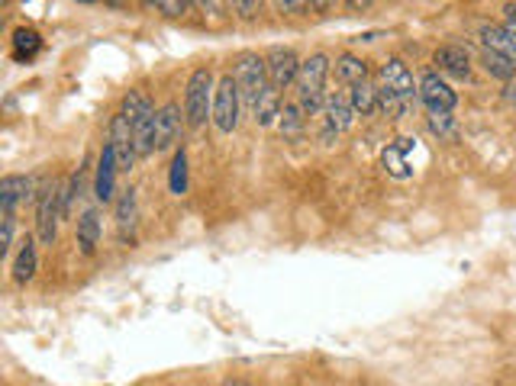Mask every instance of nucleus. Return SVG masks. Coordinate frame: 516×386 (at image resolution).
Segmentation results:
<instances>
[{"mask_svg":"<svg viewBox=\"0 0 516 386\" xmlns=\"http://www.w3.org/2000/svg\"><path fill=\"white\" fill-rule=\"evenodd\" d=\"M233 10H242V16H252L255 10H262V4H233Z\"/></svg>","mask_w":516,"mask_h":386,"instance_id":"31","label":"nucleus"},{"mask_svg":"<svg viewBox=\"0 0 516 386\" xmlns=\"http://www.w3.org/2000/svg\"><path fill=\"white\" fill-rule=\"evenodd\" d=\"M378 84L394 91L397 97H403L407 104H413V97H420V87L413 84L410 68H407L400 58H388V62L381 64V71H378Z\"/></svg>","mask_w":516,"mask_h":386,"instance_id":"9","label":"nucleus"},{"mask_svg":"<svg viewBox=\"0 0 516 386\" xmlns=\"http://www.w3.org/2000/svg\"><path fill=\"white\" fill-rule=\"evenodd\" d=\"M326 77H329V58L323 52L310 55L304 64H300V74H298V104L307 116H319L326 110Z\"/></svg>","mask_w":516,"mask_h":386,"instance_id":"1","label":"nucleus"},{"mask_svg":"<svg viewBox=\"0 0 516 386\" xmlns=\"http://www.w3.org/2000/svg\"><path fill=\"white\" fill-rule=\"evenodd\" d=\"M481 43H484V52H497V55H507L516 62V29L513 26L488 23V26H481Z\"/></svg>","mask_w":516,"mask_h":386,"instance_id":"15","label":"nucleus"},{"mask_svg":"<svg viewBox=\"0 0 516 386\" xmlns=\"http://www.w3.org/2000/svg\"><path fill=\"white\" fill-rule=\"evenodd\" d=\"M78 245L81 254H94L100 245V210H85L78 219Z\"/></svg>","mask_w":516,"mask_h":386,"instance_id":"17","label":"nucleus"},{"mask_svg":"<svg viewBox=\"0 0 516 386\" xmlns=\"http://www.w3.org/2000/svg\"><path fill=\"white\" fill-rule=\"evenodd\" d=\"M123 116H126L129 123H142L146 116H156V106H152V100H149V94H142V91H129L126 94V100H123Z\"/></svg>","mask_w":516,"mask_h":386,"instance_id":"21","label":"nucleus"},{"mask_svg":"<svg viewBox=\"0 0 516 386\" xmlns=\"http://www.w3.org/2000/svg\"><path fill=\"white\" fill-rule=\"evenodd\" d=\"M278 126H281L284 139H300V135H304V126H307V113L300 110V104H284Z\"/></svg>","mask_w":516,"mask_h":386,"instance_id":"23","label":"nucleus"},{"mask_svg":"<svg viewBox=\"0 0 516 386\" xmlns=\"http://www.w3.org/2000/svg\"><path fill=\"white\" fill-rule=\"evenodd\" d=\"M43 49V39H39V33L35 29H16L14 33V58L16 62H29V58H35V52Z\"/></svg>","mask_w":516,"mask_h":386,"instance_id":"25","label":"nucleus"},{"mask_svg":"<svg viewBox=\"0 0 516 386\" xmlns=\"http://www.w3.org/2000/svg\"><path fill=\"white\" fill-rule=\"evenodd\" d=\"M233 77H236V84H239L242 100L252 106L255 100L262 97L265 87H268V64H265L262 55L246 52V55H239V62H236V74Z\"/></svg>","mask_w":516,"mask_h":386,"instance_id":"6","label":"nucleus"},{"mask_svg":"<svg viewBox=\"0 0 516 386\" xmlns=\"http://www.w3.org/2000/svg\"><path fill=\"white\" fill-rule=\"evenodd\" d=\"M336 81H342L349 87L361 84V81H368V64L359 55H349L346 52V55L336 58Z\"/></svg>","mask_w":516,"mask_h":386,"instance_id":"19","label":"nucleus"},{"mask_svg":"<svg viewBox=\"0 0 516 386\" xmlns=\"http://www.w3.org/2000/svg\"><path fill=\"white\" fill-rule=\"evenodd\" d=\"M432 62L439 64V71L449 77H459V81H468L471 77V62H468V52L461 45H442L436 49V58Z\"/></svg>","mask_w":516,"mask_h":386,"instance_id":"14","label":"nucleus"},{"mask_svg":"<svg viewBox=\"0 0 516 386\" xmlns=\"http://www.w3.org/2000/svg\"><path fill=\"white\" fill-rule=\"evenodd\" d=\"M33 190H35V177H23V174L4 177L0 181V206H4V213H14L16 203L33 197Z\"/></svg>","mask_w":516,"mask_h":386,"instance_id":"13","label":"nucleus"},{"mask_svg":"<svg viewBox=\"0 0 516 386\" xmlns=\"http://www.w3.org/2000/svg\"><path fill=\"white\" fill-rule=\"evenodd\" d=\"M223 386H252V383H248V380H239V377H236V380H227Z\"/></svg>","mask_w":516,"mask_h":386,"instance_id":"33","label":"nucleus"},{"mask_svg":"<svg viewBox=\"0 0 516 386\" xmlns=\"http://www.w3.org/2000/svg\"><path fill=\"white\" fill-rule=\"evenodd\" d=\"M116 223H120V229H133L136 223V190H123V197L116 200Z\"/></svg>","mask_w":516,"mask_h":386,"instance_id":"27","label":"nucleus"},{"mask_svg":"<svg viewBox=\"0 0 516 386\" xmlns=\"http://www.w3.org/2000/svg\"><path fill=\"white\" fill-rule=\"evenodd\" d=\"M177 133H181V106L177 104H165L156 113V152L175 145Z\"/></svg>","mask_w":516,"mask_h":386,"instance_id":"12","label":"nucleus"},{"mask_svg":"<svg viewBox=\"0 0 516 386\" xmlns=\"http://www.w3.org/2000/svg\"><path fill=\"white\" fill-rule=\"evenodd\" d=\"M10 245H14V213H4V232H0V248H4V254L10 252Z\"/></svg>","mask_w":516,"mask_h":386,"instance_id":"30","label":"nucleus"},{"mask_svg":"<svg viewBox=\"0 0 516 386\" xmlns=\"http://www.w3.org/2000/svg\"><path fill=\"white\" fill-rule=\"evenodd\" d=\"M430 129L439 139H449V142L459 139V126H455L452 113H430Z\"/></svg>","mask_w":516,"mask_h":386,"instance_id":"26","label":"nucleus"},{"mask_svg":"<svg viewBox=\"0 0 516 386\" xmlns=\"http://www.w3.org/2000/svg\"><path fill=\"white\" fill-rule=\"evenodd\" d=\"M503 97H507L510 106H516V84H507V91H503Z\"/></svg>","mask_w":516,"mask_h":386,"instance_id":"32","label":"nucleus"},{"mask_svg":"<svg viewBox=\"0 0 516 386\" xmlns=\"http://www.w3.org/2000/svg\"><path fill=\"white\" fill-rule=\"evenodd\" d=\"M355 106L352 100L346 97V94H333V97L326 100V110L319 113V139L329 145V142H336L342 133H349L355 123Z\"/></svg>","mask_w":516,"mask_h":386,"instance_id":"5","label":"nucleus"},{"mask_svg":"<svg viewBox=\"0 0 516 386\" xmlns=\"http://www.w3.org/2000/svg\"><path fill=\"white\" fill-rule=\"evenodd\" d=\"M420 100H423V106L430 113H452L455 104H459V94L449 87L446 77L430 71V74H423V81H420Z\"/></svg>","mask_w":516,"mask_h":386,"instance_id":"7","label":"nucleus"},{"mask_svg":"<svg viewBox=\"0 0 516 386\" xmlns=\"http://www.w3.org/2000/svg\"><path fill=\"white\" fill-rule=\"evenodd\" d=\"M349 100H352L359 116H375L378 113V84L368 77V81H361V84H355L352 91H349Z\"/></svg>","mask_w":516,"mask_h":386,"instance_id":"18","label":"nucleus"},{"mask_svg":"<svg viewBox=\"0 0 516 386\" xmlns=\"http://www.w3.org/2000/svg\"><path fill=\"white\" fill-rule=\"evenodd\" d=\"M381 164H384V171H388L390 177H397V181H403V177L413 174L410 164H407V148H400L397 142L381 152Z\"/></svg>","mask_w":516,"mask_h":386,"instance_id":"24","label":"nucleus"},{"mask_svg":"<svg viewBox=\"0 0 516 386\" xmlns=\"http://www.w3.org/2000/svg\"><path fill=\"white\" fill-rule=\"evenodd\" d=\"M65 181H52L49 187L39 190V203H35V232L39 242L52 245L58 232V219H65Z\"/></svg>","mask_w":516,"mask_h":386,"instance_id":"3","label":"nucleus"},{"mask_svg":"<svg viewBox=\"0 0 516 386\" xmlns=\"http://www.w3.org/2000/svg\"><path fill=\"white\" fill-rule=\"evenodd\" d=\"M213 94H217V81H213L210 68H197L187 77L184 87V116L191 126H204L207 116H213Z\"/></svg>","mask_w":516,"mask_h":386,"instance_id":"2","label":"nucleus"},{"mask_svg":"<svg viewBox=\"0 0 516 386\" xmlns=\"http://www.w3.org/2000/svg\"><path fill=\"white\" fill-rule=\"evenodd\" d=\"M168 183H171V193H177V197H181L184 190H187V154H184V148L175 154V162H171Z\"/></svg>","mask_w":516,"mask_h":386,"instance_id":"28","label":"nucleus"},{"mask_svg":"<svg viewBox=\"0 0 516 386\" xmlns=\"http://www.w3.org/2000/svg\"><path fill=\"white\" fill-rule=\"evenodd\" d=\"M35 267H39V258H35V242L26 239L20 245V252H16V258H14V281L29 283L35 277Z\"/></svg>","mask_w":516,"mask_h":386,"instance_id":"20","label":"nucleus"},{"mask_svg":"<svg viewBox=\"0 0 516 386\" xmlns=\"http://www.w3.org/2000/svg\"><path fill=\"white\" fill-rule=\"evenodd\" d=\"M106 142L114 145L116 168H120V171H133V162L139 158V152H136L133 123H129L126 116H123V113H116L114 120H110V135H106Z\"/></svg>","mask_w":516,"mask_h":386,"instance_id":"8","label":"nucleus"},{"mask_svg":"<svg viewBox=\"0 0 516 386\" xmlns=\"http://www.w3.org/2000/svg\"><path fill=\"white\" fill-rule=\"evenodd\" d=\"M239 106H242V94L239 84H236L233 74H223L217 81V94H213V126L223 135H229L236 126H239Z\"/></svg>","mask_w":516,"mask_h":386,"instance_id":"4","label":"nucleus"},{"mask_svg":"<svg viewBox=\"0 0 516 386\" xmlns=\"http://www.w3.org/2000/svg\"><path fill=\"white\" fill-rule=\"evenodd\" d=\"M152 10H158V14H165V16H184L187 10H191V4H177V0H156V4H149Z\"/></svg>","mask_w":516,"mask_h":386,"instance_id":"29","label":"nucleus"},{"mask_svg":"<svg viewBox=\"0 0 516 386\" xmlns=\"http://www.w3.org/2000/svg\"><path fill=\"white\" fill-rule=\"evenodd\" d=\"M281 91H278V87H265L262 91V97L255 100L252 104V116H255V123H258V126H275L278 120H281Z\"/></svg>","mask_w":516,"mask_h":386,"instance_id":"16","label":"nucleus"},{"mask_svg":"<svg viewBox=\"0 0 516 386\" xmlns=\"http://www.w3.org/2000/svg\"><path fill=\"white\" fill-rule=\"evenodd\" d=\"M481 64H484V71H488L491 77H497V81H503V84H513V77H516V62H513V58L497 55V52H484Z\"/></svg>","mask_w":516,"mask_h":386,"instance_id":"22","label":"nucleus"},{"mask_svg":"<svg viewBox=\"0 0 516 386\" xmlns=\"http://www.w3.org/2000/svg\"><path fill=\"white\" fill-rule=\"evenodd\" d=\"M265 64H268V84L284 91L288 84H298L300 64L304 62L290 49H271L268 55H265Z\"/></svg>","mask_w":516,"mask_h":386,"instance_id":"10","label":"nucleus"},{"mask_svg":"<svg viewBox=\"0 0 516 386\" xmlns=\"http://www.w3.org/2000/svg\"><path fill=\"white\" fill-rule=\"evenodd\" d=\"M116 154L114 145L106 142L104 152H100V162H97V174H94V193H97L100 203H110L114 200V187H116Z\"/></svg>","mask_w":516,"mask_h":386,"instance_id":"11","label":"nucleus"}]
</instances>
